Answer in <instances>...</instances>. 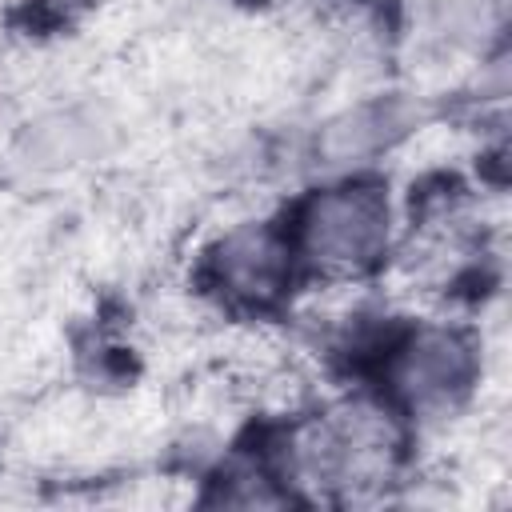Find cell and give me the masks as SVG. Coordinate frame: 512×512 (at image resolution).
I'll return each mask as SVG.
<instances>
[{
  "label": "cell",
  "instance_id": "1",
  "mask_svg": "<svg viewBox=\"0 0 512 512\" xmlns=\"http://www.w3.org/2000/svg\"><path fill=\"white\" fill-rule=\"evenodd\" d=\"M308 248L328 268L368 264L388 236V204L372 188H340L308 208Z\"/></svg>",
  "mask_w": 512,
  "mask_h": 512
},
{
  "label": "cell",
  "instance_id": "2",
  "mask_svg": "<svg viewBox=\"0 0 512 512\" xmlns=\"http://www.w3.org/2000/svg\"><path fill=\"white\" fill-rule=\"evenodd\" d=\"M472 376V356L452 332H420L396 364V388L412 408H444L452 404Z\"/></svg>",
  "mask_w": 512,
  "mask_h": 512
},
{
  "label": "cell",
  "instance_id": "3",
  "mask_svg": "<svg viewBox=\"0 0 512 512\" xmlns=\"http://www.w3.org/2000/svg\"><path fill=\"white\" fill-rule=\"evenodd\" d=\"M220 280L228 284V292L244 296V300H268L288 272L284 248L268 228H240L220 244L216 256Z\"/></svg>",
  "mask_w": 512,
  "mask_h": 512
},
{
  "label": "cell",
  "instance_id": "4",
  "mask_svg": "<svg viewBox=\"0 0 512 512\" xmlns=\"http://www.w3.org/2000/svg\"><path fill=\"white\" fill-rule=\"evenodd\" d=\"M404 108L396 104H368V108H356L348 116H340L328 132H324V156L332 164H344V160H356V156H368L376 148H384L388 140H396L404 132Z\"/></svg>",
  "mask_w": 512,
  "mask_h": 512
}]
</instances>
